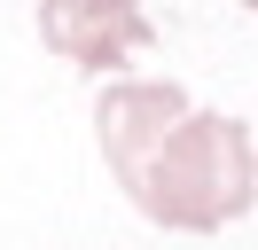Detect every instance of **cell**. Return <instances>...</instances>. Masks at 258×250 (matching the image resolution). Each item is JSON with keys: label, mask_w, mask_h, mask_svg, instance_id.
Wrapping results in <instances>:
<instances>
[{"label": "cell", "mask_w": 258, "mask_h": 250, "mask_svg": "<svg viewBox=\"0 0 258 250\" xmlns=\"http://www.w3.org/2000/svg\"><path fill=\"white\" fill-rule=\"evenodd\" d=\"M250 8H258V0H250Z\"/></svg>", "instance_id": "3957f363"}, {"label": "cell", "mask_w": 258, "mask_h": 250, "mask_svg": "<svg viewBox=\"0 0 258 250\" xmlns=\"http://www.w3.org/2000/svg\"><path fill=\"white\" fill-rule=\"evenodd\" d=\"M39 39L79 71H117L125 55L157 47L141 0H39Z\"/></svg>", "instance_id": "7a4b0ae2"}, {"label": "cell", "mask_w": 258, "mask_h": 250, "mask_svg": "<svg viewBox=\"0 0 258 250\" xmlns=\"http://www.w3.org/2000/svg\"><path fill=\"white\" fill-rule=\"evenodd\" d=\"M94 133L117 188L157 227L219 234L227 219L250 211V188H258L250 133L219 109H188L172 78H117L94 102Z\"/></svg>", "instance_id": "6da1fadb"}]
</instances>
